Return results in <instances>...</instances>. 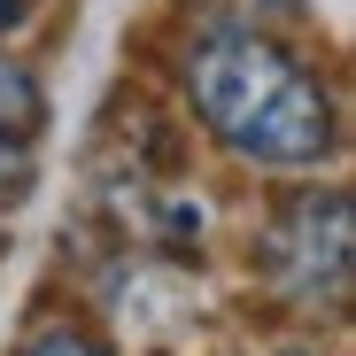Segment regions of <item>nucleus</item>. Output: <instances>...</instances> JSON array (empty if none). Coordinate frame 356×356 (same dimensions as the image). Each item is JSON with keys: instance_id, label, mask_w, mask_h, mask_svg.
Here are the masks:
<instances>
[{"instance_id": "f257e3e1", "label": "nucleus", "mask_w": 356, "mask_h": 356, "mask_svg": "<svg viewBox=\"0 0 356 356\" xmlns=\"http://www.w3.org/2000/svg\"><path fill=\"white\" fill-rule=\"evenodd\" d=\"M186 93L209 116V132H225V147H241L256 163H325L333 155V101L325 86L279 54L256 31H217L194 47L186 63Z\"/></svg>"}, {"instance_id": "7ed1b4c3", "label": "nucleus", "mask_w": 356, "mask_h": 356, "mask_svg": "<svg viewBox=\"0 0 356 356\" xmlns=\"http://www.w3.org/2000/svg\"><path fill=\"white\" fill-rule=\"evenodd\" d=\"M39 124H47V101H39V86H31V70H16V63H0V140H39Z\"/></svg>"}, {"instance_id": "f03ea898", "label": "nucleus", "mask_w": 356, "mask_h": 356, "mask_svg": "<svg viewBox=\"0 0 356 356\" xmlns=\"http://www.w3.org/2000/svg\"><path fill=\"white\" fill-rule=\"evenodd\" d=\"M271 271H279V286H294V294H341V279H348V202L341 194H325V202H302L279 232H271Z\"/></svg>"}, {"instance_id": "0eeeda50", "label": "nucleus", "mask_w": 356, "mask_h": 356, "mask_svg": "<svg viewBox=\"0 0 356 356\" xmlns=\"http://www.w3.org/2000/svg\"><path fill=\"white\" fill-rule=\"evenodd\" d=\"M286 356H310V348H286Z\"/></svg>"}, {"instance_id": "20e7f679", "label": "nucleus", "mask_w": 356, "mask_h": 356, "mask_svg": "<svg viewBox=\"0 0 356 356\" xmlns=\"http://www.w3.org/2000/svg\"><path fill=\"white\" fill-rule=\"evenodd\" d=\"M24 194H31V147L0 140V202H24Z\"/></svg>"}, {"instance_id": "39448f33", "label": "nucleus", "mask_w": 356, "mask_h": 356, "mask_svg": "<svg viewBox=\"0 0 356 356\" xmlns=\"http://www.w3.org/2000/svg\"><path fill=\"white\" fill-rule=\"evenodd\" d=\"M31 356H101V348H93L86 333H47V341H39Z\"/></svg>"}, {"instance_id": "423d86ee", "label": "nucleus", "mask_w": 356, "mask_h": 356, "mask_svg": "<svg viewBox=\"0 0 356 356\" xmlns=\"http://www.w3.org/2000/svg\"><path fill=\"white\" fill-rule=\"evenodd\" d=\"M31 16V0H0V31H8V24H24Z\"/></svg>"}]
</instances>
